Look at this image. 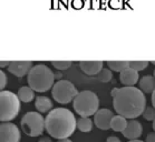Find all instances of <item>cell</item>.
<instances>
[{
  "label": "cell",
  "mask_w": 155,
  "mask_h": 142,
  "mask_svg": "<svg viewBox=\"0 0 155 142\" xmlns=\"http://www.w3.org/2000/svg\"><path fill=\"white\" fill-rule=\"evenodd\" d=\"M113 107L117 115L126 119H135L142 115L146 108L144 92L133 86H125L113 98Z\"/></svg>",
  "instance_id": "obj_1"
},
{
  "label": "cell",
  "mask_w": 155,
  "mask_h": 142,
  "mask_svg": "<svg viewBox=\"0 0 155 142\" xmlns=\"http://www.w3.org/2000/svg\"><path fill=\"white\" fill-rule=\"evenodd\" d=\"M77 121L74 113L66 108H56L49 111L45 118V129L54 139L69 138L76 130Z\"/></svg>",
  "instance_id": "obj_2"
},
{
  "label": "cell",
  "mask_w": 155,
  "mask_h": 142,
  "mask_svg": "<svg viewBox=\"0 0 155 142\" xmlns=\"http://www.w3.org/2000/svg\"><path fill=\"white\" fill-rule=\"evenodd\" d=\"M28 86L37 92H47L55 84V74L46 65L34 66L27 76Z\"/></svg>",
  "instance_id": "obj_3"
},
{
  "label": "cell",
  "mask_w": 155,
  "mask_h": 142,
  "mask_svg": "<svg viewBox=\"0 0 155 142\" xmlns=\"http://www.w3.org/2000/svg\"><path fill=\"white\" fill-rule=\"evenodd\" d=\"M73 107L76 113L81 117H91L95 115L98 110L99 99L95 92L84 90L81 92H78L77 96L74 98Z\"/></svg>",
  "instance_id": "obj_4"
},
{
  "label": "cell",
  "mask_w": 155,
  "mask_h": 142,
  "mask_svg": "<svg viewBox=\"0 0 155 142\" xmlns=\"http://www.w3.org/2000/svg\"><path fill=\"white\" fill-rule=\"evenodd\" d=\"M20 111V99L11 91L0 92V120L7 122L14 120Z\"/></svg>",
  "instance_id": "obj_5"
},
{
  "label": "cell",
  "mask_w": 155,
  "mask_h": 142,
  "mask_svg": "<svg viewBox=\"0 0 155 142\" xmlns=\"http://www.w3.org/2000/svg\"><path fill=\"white\" fill-rule=\"evenodd\" d=\"M21 128L28 137H39L45 129V119L40 112L29 111L21 119Z\"/></svg>",
  "instance_id": "obj_6"
},
{
  "label": "cell",
  "mask_w": 155,
  "mask_h": 142,
  "mask_svg": "<svg viewBox=\"0 0 155 142\" xmlns=\"http://www.w3.org/2000/svg\"><path fill=\"white\" fill-rule=\"evenodd\" d=\"M78 91L74 84L67 80H59L51 88V96L54 100L60 104H67L74 100Z\"/></svg>",
  "instance_id": "obj_7"
},
{
  "label": "cell",
  "mask_w": 155,
  "mask_h": 142,
  "mask_svg": "<svg viewBox=\"0 0 155 142\" xmlns=\"http://www.w3.org/2000/svg\"><path fill=\"white\" fill-rule=\"evenodd\" d=\"M20 131L17 125L9 122H2L0 125V141L1 142H19Z\"/></svg>",
  "instance_id": "obj_8"
},
{
  "label": "cell",
  "mask_w": 155,
  "mask_h": 142,
  "mask_svg": "<svg viewBox=\"0 0 155 142\" xmlns=\"http://www.w3.org/2000/svg\"><path fill=\"white\" fill-rule=\"evenodd\" d=\"M114 115L109 109H99L94 115V123L101 130H108L110 129V122Z\"/></svg>",
  "instance_id": "obj_9"
},
{
  "label": "cell",
  "mask_w": 155,
  "mask_h": 142,
  "mask_svg": "<svg viewBox=\"0 0 155 142\" xmlns=\"http://www.w3.org/2000/svg\"><path fill=\"white\" fill-rule=\"evenodd\" d=\"M31 68V61H11L8 67V71L18 78H22L26 74H28Z\"/></svg>",
  "instance_id": "obj_10"
},
{
  "label": "cell",
  "mask_w": 155,
  "mask_h": 142,
  "mask_svg": "<svg viewBox=\"0 0 155 142\" xmlns=\"http://www.w3.org/2000/svg\"><path fill=\"white\" fill-rule=\"evenodd\" d=\"M142 132H143V128H142V123L138 122L137 120L135 119H132L127 122V125L125 130H124L122 133H123L124 138H126L127 140H130L133 141L135 139H138L142 135Z\"/></svg>",
  "instance_id": "obj_11"
},
{
  "label": "cell",
  "mask_w": 155,
  "mask_h": 142,
  "mask_svg": "<svg viewBox=\"0 0 155 142\" xmlns=\"http://www.w3.org/2000/svg\"><path fill=\"white\" fill-rule=\"evenodd\" d=\"M120 81L124 86H134L138 82V71L127 67L120 72Z\"/></svg>",
  "instance_id": "obj_12"
},
{
  "label": "cell",
  "mask_w": 155,
  "mask_h": 142,
  "mask_svg": "<svg viewBox=\"0 0 155 142\" xmlns=\"http://www.w3.org/2000/svg\"><path fill=\"white\" fill-rule=\"evenodd\" d=\"M79 68L87 76H96L103 69V61H81Z\"/></svg>",
  "instance_id": "obj_13"
},
{
  "label": "cell",
  "mask_w": 155,
  "mask_h": 142,
  "mask_svg": "<svg viewBox=\"0 0 155 142\" xmlns=\"http://www.w3.org/2000/svg\"><path fill=\"white\" fill-rule=\"evenodd\" d=\"M138 86L144 93H152L155 89V77L152 76H143L138 80Z\"/></svg>",
  "instance_id": "obj_14"
},
{
  "label": "cell",
  "mask_w": 155,
  "mask_h": 142,
  "mask_svg": "<svg viewBox=\"0 0 155 142\" xmlns=\"http://www.w3.org/2000/svg\"><path fill=\"white\" fill-rule=\"evenodd\" d=\"M53 102L47 97H37L35 101V108L40 113H46L53 109Z\"/></svg>",
  "instance_id": "obj_15"
},
{
  "label": "cell",
  "mask_w": 155,
  "mask_h": 142,
  "mask_svg": "<svg viewBox=\"0 0 155 142\" xmlns=\"http://www.w3.org/2000/svg\"><path fill=\"white\" fill-rule=\"evenodd\" d=\"M18 97L20 99V101L25 102V103H28V102H31L35 98V90L32 89L30 86H24V87L19 88V90L17 92Z\"/></svg>",
  "instance_id": "obj_16"
},
{
  "label": "cell",
  "mask_w": 155,
  "mask_h": 142,
  "mask_svg": "<svg viewBox=\"0 0 155 142\" xmlns=\"http://www.w3.org/2000/svg\"><path fill=\"white\" fill-rule=\"evenodd\" d=\"M127 125L126 118L123 117V115H114L113 119H112V122H110V127H112V130L115 132H123L125 130Z\"/></svg>",
  "instance_id": "obj_17"
},
{
  "label": "cell",
  "mask_w": 155,
  "mask_h": 142,
  "mask_svg": "<svg viewBox=\"0 0 155 142\" xmlns=\"http://www.w3.org/2000/svg\"><path fill=\"white\" fill-rule=\"evenodd\" d=\"M77 128L81 132H89L93 129V121L88 117H81L77 120Z\"/></svg>",
  "instance_id": "obj_18"
},
{
  "label": "cell",
  "mask_w": 155,
  "mask_h": 142,
  "mask_svg": "<svg viewBox=\"0 0 155 142\" xmlns=\"http://www.w3.org/2000/svg\"><path fill=\"white\" fill-rule=\"evenodd\" d=\"M107 66L112 71L120 72L125 68L130 67V61H107Z\"/></svg>",
  "instance_id": "obj_19"
},
{
  "label": "cell",
  "mask_w": 155,
  "mask_h": 142,
  "mask_svg": "<svg viewBox=\"0 0 155 142\" xmlns=\"http://www.w3.org/2000/svg\"><path fill=\"white\" fill-rule=\"evenodd\" d=\"M96 79L98 80L99 82H109L113 79V73L110 71V69H107V68H103L99 73L96 74Z\"/></svg>",
  "instance_id": "obj_20"
},
{
  "label": "cell",
  "mask_w": 155,
  "mask_h": 142,
  "mask_svg": "<svg viewBox=\"0 0 155 142\" xmlns=\"http://www.w3.org/2000/svg\"><path fill=\"white\" fill-rule=\"evenodd\" d=\"M143 118L147 121H153L155 119V108L154 107H147L145 108L144 112L142 113Z\"/></svg>",
  "instance_id": "obj_21"
},
{
  "label": "cell",
  "mask_w": 155,
  "mask_h": 142,
  "mask_svg": "<svg viewBox=\"0 0 155 142\" xmlns=\"http://www.w3.org/2000/svg\"><path fill=\"white\" fill-rule=\"evenodd\" d=\"M71 63H73L71 61H51V65L57 70H60V71L68 69L71 66Z\"/></svg>",
  "instance_id": "obj_22"
},
{
  "label": "cell",
  "mask_w": 155,
  "mask_h": 142,
  "mask_svg": "<svg viewBox=\"0 0 155 142\" xmlns=\"http://www.w3.org/2000/svg\"><path fill=\"white\" fill-rule=\"evenodd\" d=\"M147 66H148L147 61H130V68L137 70V71H142V70H144Z\"/></svg>",
  "instance_id": "obj_23"
},
{
  "label": "cell",
  "mask_w": 155,
  "mask_h": 142,
  "mask_svg": "<svg viewBox=\"0 0 155 142\" xmlns=\"http://www.w3.org/2000/svg\"><path fill=\"white\" fill-rule=\"evenodd\" d=\"M7 86V76L4 71H0V89H5Z\"/></svg>",
  "instance_id": "obj_24"
},
{
  "label": "cell",
  "mask_w": 155,
  "mask_h": 142,
  "mask_svg": "<svg viewBox=\"0 0 155 142\" xmlns=\"http://www.w3.org/2000/svg\"><path fill=\"white\" fill-rule=\"evenodd\" d=\"M145 141L146 142H155V132L154 133H150L147 134L146 139H145Z\"/></svg>",
  "instance_id": "obj_25"
},
{
  "label": "cell",
  "mask_w": 155,
  "mask_h": 142,
  "mask_svg": "<svg viewBox=\"0 0 155 142\" xmlns=\"http://www.w3.org/2000/svg\"><path fill=\"white\" fill-rule=\"evenodd\" d=\"M107 141L110 142V141H115V142H120V138H117V137H109L107 138Z\"/></svg>",
  "instance_id": "obj_26"
},
{
  "label": "cell",
  "mask_w": 155,
  "mask_h": 142,
  "mask_svg": "<svg viewBox=\"0 0 155 142\" xmlns=\"http://www.w3.org/2000/svg\"><path fill=\"white\" fill-rule=\"evenodd\" d=\"M54 74H55V79H58V80H60L61 79V77H63V73L59 72V71H56Z\"/></svg>",
  "instance_id": "obj_27"
},
{
  "label": "cell",
  "mask_w": 155,
  "mask_h": 142,
  "mask_svg": "<svg viewBox=\"0 0 155 142\" xmlns=\"http://www.w3.org/2000/svg\"><path fill=\"white\" fill-rule=\"evenodd\" d=\"M118 90H120V88H114L113 90L110 91V96H112V98H114L115 97V94L118 92Z\"/></svg>",
  "instance_id": "obj_28"
},
{
  "label": "cell",
  "mask_w": 155,
  "mask_h": 142,
  "mask_svg": "<svg viewBox=\"0 0 155 142\" xmlns=\"http://www.w3.org/2000/svg\"><path fill=\"white\" fill-rule=\"evenodd\" d=\"M9 65H10V61H1V62H0V67H1V68L9 67Z\"/></svg>",
  "instance_id": "obj_29"
},
{
  "label": "cell",
  "mask_w": 155,
  "mask_h": 142,
  "mask_svg": "<svg viewBox=\"0 0 155 142\" xmlns=\"http://www.w3.org/2000/svg\"><path fill=\"white\" fill-rule=\"evenodd\" d=\"M152 104H153V107L155 108V89H154V91L152 92Z\"/></svg>",
  "instance_id": "obj_30"
},
{
  "label": "cell",
  "mask_w": 155,
  "mask_h": 142,
  "mask_svg": "<svg viewBox=\"0 0 155 142\" xmlns=\"http://www.w3.org/2000/svg\"><path fill=\"white\" fill-rule=\"evenodd\" d=\"M40 141H48V142H50V139L49 138H41V139H40Z\"/></svg>",
  "instance_id": "obj_31"
},
{
  "label": "cell",
  "mask_w": 155,
  "mask_h": 142,
  "mask_svg": "<svg viewBox=\"0 0 155 142\" xmlns=\"http://www.w3.org/2000/svg\"><path fill=\"white\" fill-rule=\"evenodd\" d=\"M152 127H153V130L155 131V119L153 120V125H152Z\"/></svg>",
  "instance_id": "obj_32"
},
{
  "label": "cell",
  "mask_w": 155,
  "mask_h": 142,
  "mask_svg": "<svg viewBox=\"0 0 155 142\" xmlns=\"http://www.w3.org/2000/svg\"><path fill=\"white\" fill-rule=\"evenodd\" d=\"M151 62L153 63V65H154V66H155V61H151Z\"/></svg>",
  "instance_id": "obj_33"
},
{
  "label": "cell",
  "mask_w": 155,
  "mask_h": 142,
  "mask_svg": "<svg viewBox=\"0 0 155 142\" xmlns=\"http://www.w3.org/2000/svg\"><path fill=\"white\" fill-rule=\"evenodd\" d=\"M154 77H155V70H154Z\"/></svg>",
  "instance_id": "obj_34"
}]
</instances>
